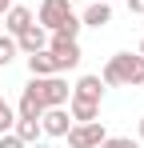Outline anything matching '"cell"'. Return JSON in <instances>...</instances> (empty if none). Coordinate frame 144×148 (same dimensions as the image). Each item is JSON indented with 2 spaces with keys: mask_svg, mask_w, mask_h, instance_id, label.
<instances>
[{
  "mask_svg": "<svg viewBox=\"0 0 144 148\" xmlns=\"http://www.w3.org/2000/svg\"><path fill=\"white\" fill-rule=\"evenodd\" d=\"M100 80L104 84H116V88H136V84H144V56L136 52H116L108 64H104V72H100Z\"/></svg>",
  "mask_w": 144,
  "mask_h": 148,
  "instance_id": "obj_1",
  "label": "cell"
},
{
  "mask_svg": "<svg viewBox=\"0 0 144 148\" xmlns=\"http://www.w3.org/2000/svg\"><path fill=\"white\" fill-rule=\"evenodd\" d=\"M32 88H36V96H40L44 108H64L68 96H72L68 80H64L60 72H52V76H32Z\"/></svg>",
  "mask_w": 144,
  "mask_h": 148,
  "instance_id": "obj_2",
  "label": "cell"
},
{
  "mask_svg": "<svg viewBox=\"0 0 144 148\" xmlns=\"http://www.w3.org/2000/svg\"><path fill=\"white\" fill-rule=\"evenodd\" d=\"M48 52H52V60H56V72H68V68H76V64L84 60L80 44H76L72 36H60V32L48 36Z\"/></svg>",
  "mask_w": 144,
  "mask_h": 148,
  "instance_id": "obj_3",
  "label": "cell"
},
{
  "mask_svg": "<svg viewBox=\"0 0 144 148\" xmlns=\"http://www.w3.org/2000/svg\"><path fill=\"white\" fill-rule=\"evenodd\" d=\"M64 136H68L72 148H96L108 132H104V124H100V120H88V124H72Z\"/></svg>",
  "mask_w": 144,
  "mask_h": 148,
  "instance_id": "obj_4",
  "label": "cell"
},
{
  "mask_svg": "<svg viewBox=\"0 0 144 148\" xmlns=\"http://www.w3.org/2000/svg\"><path fill=\"white\" fill-rule=\"evenodd\" d=\"M68 16H72V0H44L40 4V28H48V32H56Z\"/></svg>",
  "mask_w": 144,
  "mask_h": 148,
  "instance_id": "obj_5",
  "label": "cell"
},
{
  "mask_svg": "<svg viewBox=\"0 0 144 148\" xmlns=\"http://www.w3.org/2000/svg\"><path fill=\"white\" fill-rule=\"evenodd\" d=\"M72 128V116L64 112V108H44L40 112V132H48V136H64Z\"/></svg>",
  "mask_w": 144,
  "mask_h": 148,
  "instance_id": "obj_6",
  "label": "cell"
},
{
  "mask_svg": "<svg viewBox=\"0 0 144 148\" xmlns=\"http://www.w3.org/2000/svg\"><path fill=\"white\" fill-rule=\"evenodd\" d=\"M16 48H20V52H28V56H32V52H40V48H48V28L28 24L20 36H16Z\"/></svg>",
  "mask_w": 144,
  "mask_h": 148,
  "instance_id": "obj_7",
  "label": "cell"
},
{
  "mask_svg": "<svg viewBox=\"0 0 144 148\" xmlns=\"http://www.w3.org/2000/svg\"><path fill=\"white\" fill-rule=\"evenodd\" d=\"M100 96H104V80L100 76H80L68 100H92V104H100Z\"/></svg>",
  "mask_w": 144,
  "mask_h": 148,
  "instance_id": "obj_8",
  "label": "cell"
},
{
  "mask_svg": "<svg viewBox=\"0 0 144 148\" xmlns=\"http://www.w3.org/2000/svg\"><path fill=\"white\" fill-rule=\"evenodd\" d=\"M40 112H44V104H40L32 80H28V88H24V96H20V108H16V120H40Z\"/></svg>",
  "mask_w": 144,
  "mask_h": 148,
  "instance_id": "obj_9",
  "label": "cell"
},
{
  "mask_svg": "<svg viewBox=\"0 0 144 148\" xmlns=\"http://www.w3.org/2000/svg\"><path fill=\"white\" fill-rule=\"evenodd\" d=\"M108 20H112V4H104V0L88 4V8H84V16H80V24H88V28H104Z\"/></svg>",
  "mask_w": 144,
  "mask_h": 148,
  "instance_id": "obj_10",
  "label": "cell"
},
{
  "mask_svg": "<svg viewBox=\"0 0 144 148\" xmlns=\"http://www.w3.org/2000/svg\"><path fill=\"white\" fill-rule=\"evenodd\" d=\"M0 20H4V28H8L12 36H20L24 28L32 24V12H28V8H20V4H12V8H8V12H4Z\"/></svg>",
  "mask_w": 144,
  "mask_h": 148,
  "instance_id": "obj_11",
  "label": "cell"
},
{
  "mask_svg": "<svg viewBox=\"0 0 144 148\" xmlns=\"http://www.w3.org/2000/svg\"><path fill=\"white\" fill-rule=\"evenodd\" d=\"M28 72H32V76H52V72H56V60H52V52H48V48L32 52V56H28Z\"/></svg>",
  "mask_w": 144,
  "mask_h": 148,
  "instance_id": "obj_12",
  "label": "cell"
},
{
  "mask_svg": "<svg viewBox=\"0 0 144 148\" xmlns=\"http://www.w3.org/2000/svg\"><path fill=\"white\" fill-rule=\"evenodd\" d=\"M72 108H68V116L76 124H88V120H96L100 116V104H92V100H68Z\"/></svg>",
  "mask_w": 144,
  "mask_h": 148,
  "instance_id": "obj_13",
  "label": "cell"
},
{
  "mask_svg": "<svg viewBox=\"0 0 144 148\" xmlns=\"http://www.w3.org/2000/svg\"><path fill=\"white\" fill-rule=\"evenodd\" d=\"M12 132L20 136L24 144H36V136H40V120H16V124H12Z\"/></svg>",
  "mask_w": 144,
  "mask_h": 148,
  "instance_id": "obj_14",
  "label": "cell"
},
{
  "mask_svg": "<svg viewBox=\"0 0 144 148\" xmlns=\"http://www.w3.org/2000/svg\"><path fill=\"white\" fill-rule=\"evenodd\" d=\"M16 36H0V68H8L12 60H16Z\"/></svg>",
  "mask_w": 144,
  "mask_h": 148,
  "instance_id": "obj_15",
  "label": "cell"
},
{
  "mask_svg": "<svg viewBox=\"0 0 144 148\" xmlns=\"http://www.w3.org/2000/svg\"><path fill=\"white\" fill-rule=\"evenodd\" d=\"M96 148H140V144H136L132 136H104Z\"/></svg>",
  "mask_w": 144,
  "mask_h": 148,
  "instance_id": "obj_16",
  "label": "cell"
},
{
  "mask_svg": "<svg viewBox=\"0 0 144 148\" xmlns=\"http://www.w3.org/2000/svg\"><path fill=\"white\" fill-rule=\"evenodd\" d=\"M12 124H16V112L4 104V96H0V132H12Z\"/></svg>",
  "mask_w": 144,
  "mask_h": 148,
  "instance_id": "obj_17",
  "label": "cell"
},
{
  "mask_svg": "<svg viewBox=\"0 0 144 148\" xmlns=\"http://www.w3.org/2000/svg\"><path fill=\"white\" fill-rule=\"evenodd\" d=\"M80 28H84V24H80V16L72 12V16H68V20H64L60 28H56V32H60V36H72V40H76V32H80Z\"/></svg>",
  "mask_w": 144,
  "mask_h": 148,
  "instance_id": "obj_18",
  "label": "cell"
},
{
  "mask_svg": "<svg viewBox=\"0 0 144 148\" xmlns=\"http://www.w3.org/2000/svg\"><path fill=\"white\" fill-rule=\"evenodd\" d=\"M0 148H28L16 132H0Z\"/></svg>",
  "mask_w": 144,
  "mask_h": 148,
  "instance_id": "obj_19",
  "label": "cell"
},
{
  "mask_svg": "<svg viewBox=\"0 0 144 148\" xmlns=\"http://www.w3.org/2000/svg\"><path fill=\"white\" fill-rule=\"evenodd\" d=\"M128 12L132 16H144V0H128Z\"/></svg>",
  "mask_w": 144,
  "mask_h": 148,
  "instance_id": "obj_20",
  "label": "cell"
},
{
  "mask_svg": "<svg viewBox=\"0 0 144 148\" xmlns=\"http://www.w3.org/2000/svg\"><path fill=\"white\" fill-rule=\"evenodd\" d=\"M8 8H12V0H0V16H4V12H8Z\"/></svg>",
  "mask_w": 144,
  "mask_h": 148,
  "instance_id": "obj_21",
  "label": "cell"
},
{
  "mask_svg": "<svg viewBox=\"0 0 144 148\" xmlns=\"http://www.w3.org/2000/svg\"><path fill=\"white\" fill-rule=\"evenodd\" d=\"M136 132H140V140H144V116H140V124H136Z\"/></svg>",
  "mask_w": 144,
  "mask_h": 148,
  "instance_id": "obj_22",
  "label": "cell"
},
{
  "mask_svg": "<svg viewBox=\"0 0 144 148\" xmlns=\"http://www.w3.org/2000/svg\"><path fill=\"white\" fill-rule=\"evenodd\" d=\"M28 148H52V144H40V140H36V144H28Z\"/></svg>",
  "mask_w": 144,
  "mask_h": 148,
  "instance_id": "obj_23",
  "label": "cell"
},
{
  "mask_svg": "<svg viewBox=\"0 0 144 148\" xmlns=\"http://www.w3.org/2000/svg\"><path fill=\"white\" fill-rule=\"evenodd\" d=\"M140 56H144V40H140Z\"/></svg>",
  "mask_w": 144,
  "mask_h": 148,
  "instance_id": "obj_24",
  "label": "cell"
},
{
  "mask_svg": "<svg viewBox=\"0 0 144 148\" xmlns=\"http://www.w3.org/2000/svg\"><path fill=\"white\" fill-rule=\"evenodd\" d=\"M104 4H112V0H104Z\"/></svg>",
  "mask_w": 144,
  "mask_h": 148,
  "instance_id": "obj_25",
  "label": "cell"
}]
</instances>
